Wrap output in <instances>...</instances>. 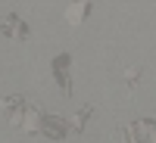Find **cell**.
<instances>
[{"mask_svg": "<svg viewBox=\"0 0 156 143\" xmlns=\"http://www.w3.org/2000/svg\"><path fill=\"white\" fill-rule=\"evenodd\" d=\"M3 34H6V37H16V41H25V37H28V28L22 25L19 16H6V22H3Z\"/></svg>", "mask_w": 156, "mask_h": 143, "instance_id": "6da1fadb", "label": "cell"}, {"mask_svg": "<svg viewBox=\"0 0 156 143\" xmlns=\"http://www.w3.org/2000/svg\"><path fill=\"white\" fill-rule=\"evenodd\" d=\"M87 12H90V3H87V0H78V3H72L66 9V19H69V25H78L81 16H87Z\"/></svg>", "mask_w": 156, "mask_h": 143, "instance_id": "7a4b0ae2", "label": "cell"}, {"mask_svg": "<svg viewBox=\"0 0 156 143\" xmlns=\"http://www.w3.org/2000/svg\"><path fill=\"white\" fill-rule=\"evenodd\" d=\"M66 66H69V56L56 59V78H59V84H62V94H72V81H69V72H66Z\"/></svg>", "mask_w": 156, "mask_h": 143, "instance_id": "3957f363", "label": "cell"}, {"mask_svg": "<svg viewBox=\"0 0 156 143\" xmlns=\"http://www.w3.org/2000/svg\"><path fill=\"white\" fill-rule=\"evenodd\" d=\"M90 112H94L90 106H84V109H78V115H75V131H81V128H84V121L90 118Z\"/></svg>", "mask_w": 156, "mask_h": 143, "instance_id": "277c9868", "label": "cell"}, {"mask_svg": "<svg viewBox=\"0 0 156 143\" xmlns=\"http://www.w3.org/2000/svg\"><path fill=\"white\" fill-rule=\"evenodd\" d=\"M137 78H140V75H137L134 69H128V72H125V81H128V87H134V84H137Z\"/></svg>", "mask_w": 156, "mask_h": 143, "instance_id": "5b68a950", "label": "cell"}]
</instances>
